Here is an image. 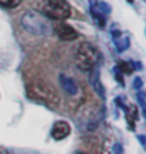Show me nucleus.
I'll use <instances>...</instances> for the list:
<instances>
[{"label":"nucleus","instance_id":"f257e3e1","mask_svg":"<svg viewBox=\"0 0 146 154\" xmlns=\"http://www.w3.org/2000/svg\"><path fill=\"white\" fill-rule=\"evenodd\" d=\"M98 58V50L90 42H81L75 50V54H74L75 65L84 72H90L91 69H94L97 66Z\"/></svg>","mask_w":146,"mask_h":154},{"label":"nucleus","instance_id":"f03ea898","mask_svg":"<svg viewBox=\"0 0 146 154\" xmlns=\"http://www.w3.org/2000/svg\"><path fill=\"white\" fill-rule=\"evenodd\" d=\"M21 26L26 28V31L36 35H46L50 33V28H51L48 20L34 10H28L23 14Z\"/></svg>","mask_w":146,"mask_h":154},{"label":"nucleus","instance_id":"7ed1b4c3","mask_svg":"<svg viewBox=\"0 0 146 154\" xmlns=\"http://www.w3.org/2000/svg\"><path fill=\"white\" fill-rule=\"evenodd\" d=\"M44 14L52 20H65L71 16V7L65 0H47Z\"/></svg>","mask_w":146,"mask_h":154},{"label":"nucleus","instance_id":"20e7f679","mask_svg":"<svg viewBox=\"0 0 146 154\" xmlns=\"http://www.w3.org/2000/svg\"><path fill=\"white\" fill-rule=\"evenodd\" d=\"M31 94H33L34 96H37L38 99H41L43 102H47V103L58 102V95L56 94V91L46 84L31 85Z\"/></svg>","mask_w":146,"mask_h":154},{"label":"nucleus","instance_id":"39448f33","mask_svg":"<svg viewBox=\"0 0 146 154\" xmlns=\"http://www.w3.org/2000/svg\"><path fill=\"white\" fill-rule=\"evenodd\" d=\"M56 33L58 35V38L62 40V41H74V40H77V38L80 37V34L75 31V28H72L71 26L64 24V23L57 26Z\"/></svg>","mask_w":146,"mask_h":154},{"label":"nucleus","instance_id":"423d86ee","mask_svg":"<svg viewBox=\"0 0 146 154\" xmlns=\"http://www.w3.org/2000/svg\"><path fill=\"white\" fill-rule=\"evenodd\" d=\"M71 133V126L64 120H58L54 123L51 129V136L54 140H62Z\"/></svg>","mask_w":146,"mask_h":154},{"label":"nucleus","instance_id":"0eeeda50","mask_svg":"<svg viewBox=\"0 0 146 154\" xmlns=\"http://www.w3.org/2000/svg\"><path fill=\"white\" fill-rule=\"evenodd\" d=\"M90 82L92 85V88H94L95 94L98 95L99 98H105V89L102 86V82H101V76H99V71L97 68L90 71Z\"/></svg>","mask_w":146,"mask_h":154},{"label":"nucleus","instance_id":"6e6552de","mask_svg":"<svg viewBox=\"0 0 146 154\" xmlns=\"http://www.w3.org/2000/svg\"><path fill=\"white\" fill-rule=\"evenodd\" d=\"M58 81H60V85H61V88L65 91L68 95H77L78 94V85H77V82L72 78H70V76H67V75L61 74L60 75V78H58Z\"/></svg>","mask_w":146,"mask_h":154},{"label":"nucleus","instance_id":"1a4fd4ad","mask_svg":"<svg viewBox=\"0 0 146 154\" xmlns=\"http://www.w3.org/2000/svg\"><path fill=\"white\" fill-rule=\"evenodd\" d=\"M116 69H121L122 74H126V75H131L133 72V64L131 62H126V61H119L118 62V66Z\"/></svg>","mask_w":146,"mask_h":154},{"label":"nucleus","instance_id":"9d476101","mask_svg":"<svg viewBox=\"0 0 146 154\" xmlns=\"http://www.w3.org/2000/svg\"><path fill=\"white\" fill-rule=\"evenodd\" d=\"M115 45H116V50H118L119 52L125 51V50H128L129 48V38H116L115 40Z\"/></svg>","mask_w":146,"mask_h":154},{"label":"nucleus","instance_id":"9b49d317","mask_svg":"<svg viewBox=\"0 0 146 154\" xmlns=\"http://www.w3.org/2000/svg\"><path fill=\"white\" fill-rule=\"evenodd\" d=\"M91 13H92V16L95 17V20L97 21H99V26L101 27H104L105 26V17H104V14L101 13V11H97V9H95V6H91Z\"/></svg>","mask_w":146,"mask_h":154},{"label":"nucleus","instance_id":"f8f14e48","mask_svg":"<svg viewBox=\"0 0 146 154\" xmlns=\"http://www.w3.org/2000/svg\"><path fill=\"white\" fill-rule=\"evenodd\" d=\"M23 0H0V6L7 7V9H14L21 3Z\"/></svg>","mask_w":146,"mask_h":154},{"label":"nucleus","instance_id":"ddd939ff","mask_svg":"<svg viewBox=\"0 0 146 154\" xmlns=\"http://www.w3.org/2000/svg\"><path fill=\"white\" fill-rule=\"evenodd\" d=\"M97 6H98V10H99V11H101L102 14L111 13V6H109L108 3H105V2H99Z\"/></svg>","mask_w":146,"mask_h":154},{"label":"nucleus","instance_id":"4468645a","mask_svg":"<svg viewBox=\"0 0 146 154\" xmlns=\"http://www.w3.org/2000/svg\"><path fill=\"white\" fill-rule=\"evenodd\" d=\"M143 95L142 94H138V100H139V103H141L142 106V112H143V116L146 117V102H145V98H142Z\"/></svg>","mask_w":146,"mask_h":154},{"label":"nucleus","instance_id":"2eb2a0df","mask_svg":"<svg viewBox=\"0 0 146 154\" xmlns=\"http://www.w3.org/2000/svg\"><path fill=\"white\" fill-rule=\"evenodd\" d=\"M141 86H142V79L141 78H135V81H133V88L141 89Z\"/></svg>","mask_w":146,"mask_h":154},{"label":"nucleus","instance_id":"dca6fc26","mask_svg":"<svg viewBox=\"0 0 146 154\" xmlns=\"http://www.w3.org/2000/svg\"><path fill=\"white\" fill-rule=\"evenodd\" d=\"M139 140H141L142 144H146V137H143V136H139Z\"/></svg>","mask_w":146,"mask_h":154},{"label":"nucleus","instance_id":"f3484780","mask_svg":"<svg viewBox=\"0 0 146 154\" xmlns=\"http://www.w3.org/2000/svg\"><path fill=\"white\" fill-rule=\"evenodd\" d=\"M119 149H121V147H119V144H116V146H115V149H113V151H115V154H119Z\"/></svg>","mask_w":146,"mask_h":154},{"label":"nucleus","instance_id":"a211bd4d","mask_svg":"<svg viewBox=\"0 0 146 154\" xmlns=\"http://www.w3.org/2000/svg\"><path fill=\"white\" fill-rule=\"evenodd\" d=\"M128 2H129V3H133V0H128Z\"/></svg>","mask_w":146,"mask_h":154}]
</instances>
